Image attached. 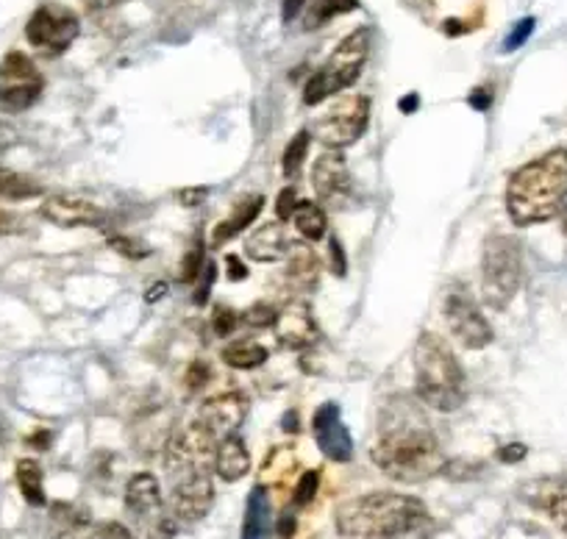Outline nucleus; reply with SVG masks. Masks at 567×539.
Here are the masks:
<instances>
[{
    "mask_svg": "<svg viewBox=\"0 0 567 539\" xmlns=\"http://www.w3.org/2000/svg\"><path fill=\"white\" fill-rule=\"evenodd\" d=\"M504 204L517 228L556 220L567 204V148H554L517 167L506 182Z\"/></svg>",
    "mask_w": 567,
    "mask_h": 539,
    "instance_id": "20e7f679",
    "label": "nucleus"
},
{
    "mask_svg": "<svg viewBox=\"0 0 567 539\" xmlns=\"http://www.w3.org/2000/svg\"><path fill=\"white\" fill-rule=\"evenodd\" d=\"M62 539H101V533H97V526L90 528V531L79 528V531H68Z\"/></svg>",
    "mask_w": 567,
    "mask_h": 539,
    "instance_id": "09e8293b",
    "label": "nucleus"
},
{
    "mask_svg": "<svg viewBox=\"0 0 567 539\" xmlns=\"http://www.w3.org/2000/svg\"><path fill=\"white\" fill-rule=\"evenodd\" d=\"M261 206H265V195H245L243 200L231 206L226 217L215 226L212 231V248H223L226 242H231L237 234H243L245 228L254 226L261 215Z\"/></svg>",
    "mask_w": 567,
    "mask_h": 539,
    "instance_id": "412c9836",
    "label": "nucleus"
},
{
    "mask_svg": "<svg viewBox=\"0 0 567 539\" xmlns=\"http://www.w3.org/2000/svg\"><path fill=\"white\" fill-rule=\"evenodd\" d=\"M498 459L506 462V465H515V462L526 459V445H520V443L504 445V448L498 450Z\"/></svg>",
    "mask_w": 567,
    "mask_h": 539,
    "instance_id": "79ce46f5",
    "label": "nucleus"
},
{
    "mask_svg": "<svg viewBox=\"0 0 567 539\" xmlns=\"http://www.w3.org/2000/svg\"><path fill=\"white\" fill-rule=\"evenodd\" d=\"M272 331H276V340L290 351H301V348L315 345L320 340L318 320H315L312 307L307 301H290L287 307L278 309Z\"/></svg>",
    "mask_w": 567,
    "mask_h": 539,
    "instance_id": "a211bd4d",
    "label": "nucleus"
},
{
    "mask_svg": "<svg viewBox=\"0 0 567 539\" xmlns=\"http://www.w3.org/2000/svg\"><path fill=\"white\" fill-rule=\"evenodd\" d=\"M125 511L148 539H173L176 522H173L171 506L165 504V493L154 473L140 470L125 484Z\"/></svg>",
    "mask_w": 567,
    "mask_h": 539,
    "instance_id": "1a4fd4ad",
    "label": "nucleus"
},
{
    "mask_svg": "<svg viewBox=\"0 0 567 539\" xmlns=\"http://www.w3.org/2000/svg\"><path fill=\"white\" fill-rule=\"evenodd\" d=\"M414 395L423 406L434 412H451L462 410L467 401V373L462 367L460 356L449 340L440 334L423 331L414 342Z\"/></svg>",
    "mask_w": 567,
    "mask_h": 539,
    "instance_id": "39448f33",
    "label": "nucleus"
},
{
    "mask_svg": "<svg viewBox=\"0 0 567 539\" xmlns=\"http://www.w3.org/2000/svg\"><path fill=\"white\" fill-rule=\"evenodd\" d=\"M520 500L534 511L548 517L556 528L567 537V478L565 476H539L517 489Z\"/></svg>",
    "mask_w": 567,
    "mask_h": 539,
    "instance_id": "f3484780",
    "label": "nucleus"
},
{
    "mask_svg": "<svg viewBox=\"0 0 567 539\" xmlns=\"http://www.w3.org/2000/svg\"><path fill=\"white\" fill-rule=\"evenodd\" d=\"M315 198L323 209H342L351 198V170L342 151L326 148L312 165Z\"/></svg>",
    "mask_w": 567,
    "mask_h": 539,
    "instance_id": "4468645a",
    "label": "nucleus"
},
{
    "mask_svg": "<svg viewBox=\"0 0 567 539\" xmlns=\"http://www.w3.org/2000/svg\"><path fill=\"white\" fill-rule=\"evenodd\" d=\"M467 103H471L476 112H487L493 106V86H476V90L467 95Z\"/></svg>",
    "mask_w": 567,
    "mask_h": 539,
    "instance_id": "4c0bfd02",
    "label": "nucleus"
},
{
    "mask_svg": "<svg viewBox=\"0 0 567 539\" xmlns=\"http://www.w3.org/2000/svg\"><path fill=\"white\" fill-rule=\"evenodd\" d=\"M290 220L307 242H320L326 237V231H329V217H326V209L318 200H298Z\"/></svg>",
    "mask_w": 567,
    "mask_h": 539,
    "instance_id": "b1692460",
    "label": "nucleus"
},
{
    "mask_svg": "<svg viewBox=\"0 0 567 539\" xmlns=\"http://www.w3.org/2000/svg\"><path fill=\"white\" fill-rule=\"evenodd\" d=\"M370 48H373V37H370L368 25H359L357 31L342 37L334 53L323 62V68L315 70L312 79L303 86V106H320L329 97L351 90L362 75L364 64H368Z\"/></svg>",
    "mask_w": 567,
    "mask_h": 539,
    "instance_id": "0eeeda50",
    "label": "nucleus"
},
{
    "mask_svg": "<svg viewBox=\"0 0 567 539\" xmlns=\"http://www.w3.org/2000/svg\"><path fill=\"white\" fill-rule=\"evenodd\" d=\"M250 473V454L248 445L239 434H228L217 443L215 448V476L220 481L234 484L239 478H245Z\"/></svg>",
    "mask_w": 567,
    "mask_h": 539,
    "instance_id": "4be33fe9",
    "label": "nucleus"
},
{
    "mask_svg": "<svg viewBox=\"0 0 567 539\" xmlns=\"http://www.w3.org/2000/svg\"><path fill=\"white\" fill-rule=\"evenodd\" d=\"M370 462L398 484H423L449 465L432 423L412 397H392L381 410Z\"/></svg>",
    "mask_w": 567,
    "mask_h": 539,
    "instance_id": "f257e3e1",
    "label": "nucleus"
},
{
    "mask_svg": "<svg viewBox=\"0 0 567 539\" xmlns=\"http://www.w3.org/2000/svg\"><path fill=\"white\" fill-rule=\"evenodd\" d=\"M298 193H296V187H287L284 189L281 195H278V200H276V215H278V220H290L292 217V211H296V206H298Z\"/></svg>",
    "mask_w": 567,
    "mask_h": 539,
    "instance_id": "c9c22d12",
    "label": "nucleus"
},
{
    "mask_svg": "<svg viewBox=\"0 0 567 539\" xmlns=\"http://www.w3.org/2000/svg\"><path fill=\"white\" fill-rule=\"evenodd\" d=\"M212 379V370L206 367L204 362H195L193 367H189V375H187V384L193 386V390H198V386H204V381Z\"/></svg>",
    "mask_w": 567,
    "mask_h": 539,
    "instance_id": "c03bdc74",
    "label": "nucleus"
},
{
    "mask_svg": "<svg viewBox=\"0 0 567 539\" xmlns=\"http://www.w3.org/2000/svg\"><path fill=\"white\" fill-rule=\"evenodd\" d=\"M272 533H276V520H272L270 495H267L265 484H256L248 493V500H245L239 539H272Z\"/></svg>",
    "mask_w": 567,
    "mask_h": 539,
    "instance_id": "aec40b11",
    "label": "nucleus"
},
{
    "mask_svg": "<svg viewBox=\"0 0 567 539\" xmlns=\"http://www.w3.org/2000/svg\"><path fill=\"white\" fill-rule=\"evenodd\" d=\"M226 267H228V279H231V281H245V279H248V267H245V261L239 259V256L228 253L226 256Z\"/></svg>",
    "mask_w": 567,
    "mask_h": 539,
    "instance_id": "a19ab883",
    "label": "nucleus"
},
{
    "mask_svg": "<svg viewBox=\"0 0 567 539\" xmlns=\"http://www.w3.org/2000/svg\"><path fill=\"white\" fill-rule=\"evenodd\" d=\"M443 318L451 336H454L462 348H467V351H484L487 345H493V325L484 318L482 307H478L471 287L462 284V281H456V284H451L449 290H445Z\"/></svg>",
    "mask_w": 567,
    "mask_h": 539,
    "instance_id": "9d476101",
    "label": "nucleus"
},
{
    "mask_svg": "<svg viewBox=\"0 0 567 539\" xmlns=\"http://www.w3.org/2000/svg\"><path fill=\"white\" fill-rule=\"evenodd\" d=\"M292 250L290 237H287V228L281 222H261L245 239V256L250 261H259V265H276V261L287 259V253Z\"/></svg>",
    "mask_w": 567,
    "mask_h": 539,
    "instance_id": "6ab92c4d",
    "label": "nucleus"
},
{
    "mask_svg": "<svg viewBox=\"0 0 567 539\" xmlns=\"http://www.w3.org/2000/svg\"><path fill=\"white\" fill-rule=\"evenodd\" d=\"M40 193V184L0 165V198H34V195Z\"/></svg>",
    "mask_w": 567,
    "mask_h": 539,
    "instance_id": "c756f323",
    "label": "nucleus"
},
{
    "mask_svg": "<svg viewBox=\"0 0 567 539\" xmlns=\"http://www.w3.org/2000/svg\"><path fill=\"white\" fill-rule=\"evenodd\" d=\"M276 314H278V309H272L270 303H254V307L243 314V320L250 325H261V329H265V325H270L272 329V323H276Z\"/></svg>",
    "mask_w": 567,
    "mask_h": 539,
    "instance_id": "72a5a7b5",
    "label": "nucleus"
},
{
    "mask_svg": "<svg viewBox=\"0 0 567 539\" xmlns=\"http://www.w3.org/2000/svg\"><path fill=\"white\" fill-rule=\"evenodd\" d=\"M248 410L250 401L243 390H223L200 403V410L193 423L204 428L215 443H220L228 434H239V426L248 417Z\"/></svg>",
    "mask_w": 567,
    "mask_h": 539,
    "instance_id": "ddd939ff",
    "label": "nucleus"
},
{
    "mask_svg": "<svg viewBox=\"0 0 567 539\" xmlns=\"http://www.w3.org/2000/svg\"><path fill=\"white\" fill-rule=\"evenodd\" d=\"M287 279L298 287V290H312L315 281H318V259H315L312 248H292L287 253Z\"/></svg>",
    "mask_w": 567,
    "mask_h": 539,
    "instance_id": "bb28decb",
    "label": "nucleus"
},
{
    "mask_svg": "<svg viewBox=\"0 0 567 539\" xmlns=\"http://www.w3.org/2000/svg\"><path fill=\"white\" fill-rule=\"evenodd\" d=\"M206 195H209V189H206V187H200V189L189 187V189H182V193H178V200H182V206H187V209H193V206L204 204Z\"/></svg>",
    "mask_w": 567,
    "mask_h": 539,
    "instance_id": "ea45409f",
    "label": "nucleus"
},
{
    "mask_svg": "<svg viewBox=\"0 0 567 539\" xmlns=\"http://www.w3.org/2000/svg\"><path fill=\"white\" fill-rule=\"evenodd\" d=\"M217 279V265L215 261H206L204 270H200V276L195 279V296L193 301L198 303V307H204L206 301H209V292H212V281Z\"/></svg>",
    "mask_w": 567,
    "mask_h": 539,
    "instance_id": "473e14b6",
    "label": "nucleus"
},
{
    "mask_svg": "<svg viewBox=\"0 0 567 539\" xmlns=\"http://www.w3.org/2000/svg\"><path fill=\"white\" fill-rule=\"evenodd\" d=\"M329 253H331V270H334V276H346V250H342L340 239H329Z\"/></svg>",
    "mask_w": 567,
    "mask_h": 539,
    "instance_id": "58836bf2",
    "label": "nucleus"
},
{
    "mask_svg": "<svg viewBox=\"0 0 567 539\" xmlns=\"http://www.w3.org/2000/svg\"><path fill=\"white\" fill-rule=\"evenodd\" d=\"M109 245H112L120 256H128V259H145V256H148V248H145V245L128 237H112Z\"/></svg>",
    "mask_w": 567,
    "mask_h": 539,
    "instance_id": "f704fd0d",
    "label": "nucleus"
},
{
    "mask_svg": "<svg viewBox=\"0 0 567 539\" xmlns=\"http://www.w3.org/2000/svg\"><path fill=\"white\" fill-rule=\"evenodd\" d=\"M417 108H420V95L417 92H409V95L401 101V112L412 114V112H417Z\"/></svg>",
    "mask_w": 567,
    "mask_h": 539,
    "instance_id": "de8ad7c7",
    "label": "nucleus"
},
{
    "mask_svg": "<svg viewBox=\"0 0 567 539\" xmlns=\"http://www.w3.org/2000/svg\"><path fill=\"white\" fill-rule=\"evenodd\" d=\"M237 325H239V314L237 312H231V309H226V307H217V312H215V331H217V334L228 336L234 329H237Z\"/></svg>",
    "mask_w": 567,
    "mask_h": 539,
    "instance_id": "e433bc0d",
    "label": "nucleus"
},
{
    "mask_svg": "<svg viewBox=\"0 0 567 539\" xmlns=\"http://www.w3.org/2000/svg\"><path fill=\"white\" fill-rule=\"evenodd\" d=\"M559 220H561V231H565V237H567V204H565V209H561Z\"/></svg>",
    "mask_w": 567,
    "mask_h": 539,
    "instance_id": "3c124183",
    "label": "nucleus"
},
{
    "mask_svg": "<svg viewBox=\"0 0 567 539\" xmlns=\"http://www.w3.org/2000/svg\"><path fill=\"white\" fill-rule=\"evenodd\" d=\"M342 539H417L434 528L429 506L406 493H364L337 506Z\"/></svg>",
    "mask_w": 567,
    "mask_h": 539,
    "instance_id": "7ed1b4c3",
    "label": "nucleus"
},
{
    "mask_svg": "<svg viewBox=\"0 0 567 539\" xmlns=\"http://www.w3.org/2000/svg\"><path fill=\"white\" fill-rule=\"evenodd\" d=\"M370 125V97L362 92L337 97L312 123V139L323 148L346 151L364 137Z\"/></svg>",
    "mask_w": 567,
    "mask_h": 539,
    "instance_id": "6e6552de",
    "label": "nucleus"
},
{
    "mask_svg": "<svg viewBox=\"0 0 567 539\" xmlns=\"http://www.w3.org/2000/svg\"><path fill=\"white\" fill-rule=\"evenodd\" d=\"M478 273L484 303L495 312H506L526 281V256L520 239L512 234H489L482 245Z\"/></svg>",
    "mask_w": 567,
    "mask_h": 539,
    "instance_id": "423d86ee",
    "label": "nucleus"
},
{
    "mask_svg": "<svg viewBox=\"0 0 567 539\" xmlns=\"http://www.w3.org/2000/svg\"><path fill=\"white\" fill-rule=\"evenodd\" d=\"M81 34V20L62 3H42L25 23V40L45 56H62Z\"/></svg>",
    "mask_w": 567,
    "mask_h": 539,
    "instance_id": "f8f14e48",
    "label": "nucleus"
},
{
    "mask_svg": "<svg viewBox=\"0 0 567 539\" xmlns=\"http://www.w3.org/2000/svg\"><path fill=\"white\" fill-rule=\"evenodd\" d=\"M298 473V456L292 445H276V448L267 454L265 465H261V478L259 484H265L267 489L276 487L284 489L290 487V481Z\"/></svg>",
    "mask_w": 567,
    "mask_h": 539,
    "instance_id": "5701e85b",
    "label": "nucleus"
},
{
    "mask_svg": "<svg viewBox=\"0 0 567 539\" xmlns=\"http://www.w3.org/2000/svg\"><path fill=\"white\" fill-rule=\"evenodd\" d=\"M215 448L217 443L200 426L184 428L165 443L167 506L182 522H200L215 504Z\"/></svg>",
    "mask_w": 567,
    "mask_h": 539,
    "instance_id": "f03ea898",
    "label": "nucleus"
},
{
    "mask_svg": "<svg viewBox=\"0 0 567 539\" xmlns=\"http://www.w3.org/2000/svg\"><path fill=\"white\" fill-rule=\"evenodd\" d=\"M90 12H106V9H114L120 7V3H125V0H81Z\"/></svg>",
    "mask_w": 567,
    "mask_h": 539,
    "instance_id": "49530a36",
    "label": "nucleus"
},
{
    "mask_svg": "<svg viewBox=\"0 0 567 539\" xmlns=\"http://www.w3.org/2000/svg\"><path fill=\"white\" fill-rule=\"evenodd\" d=\"M42 220L56 228H106L109 215L101 204L75 193H59L42 200Z\"/></svg>",
    "mask_w": 567,
    "mask_h": 539,
    "instance_id": "2eb2a0df",
    "label": "nucleus"
},
{
    "mask_svg": "<svg viewBox=\"0 0 567 539\" xmlns=\"http://www.w3.org/2000/svg\"><path fill=\"white\" fill-rule=\"evenodd\" d=\"M45 90L40 68L34 59L20 51H9L0 59V114L29 112Z\"/></svg>",
    "mask_w": 567,
    "mask_h": 539,
    "instance_id": "9b49d317",
    "label": "nucleus"
},
{
    "mask_svg": "<svg viewBox=\"0 0 567 539\" xmlns=\"http://www.w3.org/2000/svg\"><path fill=\"white\" fill-rule=\"evenodd\" d=\"M12 145H18V134H14V131L9 128V125L0 123V159H3V154H7V151L12 148Z\"/></svg>",
    "mask_w": 567,
    "mask_h": 539,
    "instance_id": "a18cd8bd",
    "label": "nucleus"
},
{
    "mask_svg": "<svg viewBox=\"0 0 567 539\" xmlns=\"http://www.w3.org/2000/svg\"><path fill=\"white\" fill-rule=\"evenodd\" d=\"M18 487L31 506H45V484H42V467L34 459L18 462Z\"/></svg>",
    "mask_w": 567,
    "mask_h": 539,
    "instance_id": "c85d7f7f",
    "label": "nucleus"
},
{
    "mask_svg": "<svg viewBox=\"0 0 567 539\" xmlns=\"http://www.w3.org/2000/svg\"><path fill=\"white\" fill-rule=\"evenodd\" d=\"M312 437L318 443L320 454L337 465H348L353 459V437L351 428L342 421V412L337 403H323L312 415Z\"/></svg>",
    "mask_w": 567,
    "mask_h": 539,
    "instance_id": "dca6fc26",
    "label": "nucleus"
},
{
    "mask_svg": "<svg viewBox=\"0 0 567 539\" xmlns=\"http://www.w3.org/2000/svg\"><path fill=\"white\" fill-rule=\"evenodd\" d=\"M357 7L359 0H309L301 12V23L307 31H318L334 18H340V14L353 12Z\"/></svg>",
    "mask_w": 567,
    "mask_h": 539,
    "instance_id": "a878e982",
    "label": "nucleus"
},
{
    "mask_svg": "<svg viewBox=\"0 0 567 539\" xmlns=\"http://www.w3.org/2000/svg\"><path fill=\"white\" fill-rule=\"evenodd\" d=\"M281 423H287V426H290V428H287V432H298V415H296V412H290V415H287V421H281Z\"/></svg>",
    "mask_w": 567,
    "mask_h": 539,
    "instance_id": "8fccbe9b",
    "label": "nucleus"
},
{
    "mask_svg": "<svg viewBox=\"0 0 567 539\" xmlns=\"http://www.w3.org/2000/svg\"><path fill=\"white\" fill-rule=\"evenodd\" d=\"M309 0H284L281 3V20L284 23H292V20L301 18L303 7H307Z\"/></svg>",
    "mask_w": 567,
    "mask_h": 539,
    "instance_id": "37998d69",
    "label": "nucleus"
},
{
    "mask_svg": "<svg viewBox=\"0 0 567 539\" xmlns=\"http://www.w3.org/2000/svg\"><path fill=\"white\" fill-rule=\"evenodd\" d=\"M320 489V470H307L298 476L296 489H292V509H307L318 498Z\"/></svg>",
    "mask_w": 567,
    "mask_h": 539,
    "instance_id": "7c9ffc66",
    "label": "nucleus"
},
{
    "mask_svg": "<svg viewBox=\"0 0 567 539\" xmlns=\"http://www.w3.org/2000/svg\"><path fill=\"white\" fill-rule=\"evenodd\" d=\"M534 29H537V20H534V18H520L515 25H512L509 34L504 37V42H501V51H504V53L520 51V48L528 42V37L534 34Z\"/></svg>",
    "mask_w": 567,
    "mask_h": 539,
    "instance_id": "2f4dec72",
    "label": "nucleus"
},
{
    "mask_svg": "<svg viewBox=\"0 0 567 539\" xmlns=\"http://www.w3.org/2000/svg\"><path fill=\"white\" fill-rule=\"evenodd\" d=\"M309 148H312V131H307V128L298 131L296 137L290 139V145H287V148H284V154H281L284 178L296 182V178L301 176L303 165H307Z\"/></svg>",
    "mask_w": 567,
    "mask_h": 539,
    "instance_id": "cd10ccee",
    "label": "nucleus"
},
{
    "mask_svg": "<svg viewBox=\"0 0 567 539\" xmlns=\"http://www.w3.org/2000/svg\"><path fill=\"white\" fill-rule=\"evenodd\" d=\"M220 359L231 370H256L270 359V351L256 340H231L223 345Z\"/></svg>",
    "mask_w": 567,
    "mask_h": 539,
    "instance_id": "393cba45",
    "label": "nucleus"
}]
</instances>
